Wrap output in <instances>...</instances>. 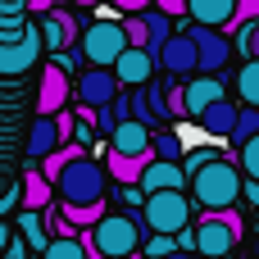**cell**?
Returning a JSON list of instances; mask_svg holds the SVG:
<instances>
[{
  "label": "cell",
  "mask_w": 259,
  "mask_h": 259,
  "mask_svg": "<svg viewBox=\"0 0 259 259\" xmlns=\"http://www.w3.org/2000/svg\"><path fill=\"white\" fill-rule=\"evenodd\" d=\"M64 100H68V73L59 64H50L36 87V114H55V109H64Z\"/></svg>",
  "instance_id": "12"
},
{
  "label": "cell",
  "mask_w": 259,
  "mask_h": 259,
  "mask_svg": "<svg viewBox=\"0 0 259 259\" xmlns=\"http://www.w3.org/2000/svg\"><path fill=\"white\" fill-rule=\"evenodd\" d=\"M5 241H9V228H5V223H0V250H5Z\"/></svg>",
  "instance_id": "44"
},
{
  "label": "cell",
  "mask_w": 259,
  "mask_h": 259,
  "mask_svg": "<svg viewBox=\"0 0 259 259\" xmlns=\"http://www.w3.org/2000/svg\"><path fill=\"white\" fill-rule=\"evenodd\" d=\"M46 259H87V250H82V237L77 232H68V237H55V241H46V250H41Z\"/></svg>",
  "instance_id": "24"
},
{
  "label": "cell",
  "mask_w": 259,
  "mask_h": 259,
  "mask_svg": "<svg viewBox=\"0 0 259 259\" xmlns=\"http://www.w3.org/2000/svg\"><path fill=\"white\" fill-rule=\"evenodd\" d=\"M150 155H155V159H182V141H178V132H159V127H155Z\"/></svg>",
  "instance_id": "28"
},
{
  "label": "cell",
  "mask_w": 259,
  "mask_h": 259,
  "mask_svg": "<svg viewBox=\"0 0 259 259\" xmlns=\"http://www.w3.org/2000/svg\"><path fill=\"white\" fill-rule=\"evenodd\" d=\"M155 5H159L164 14H173V18H178V14H187V0H155Z\"/></svg>",
  "instance_id": "41"
},
{
  "label": "cell",
  "mask_w": 259,
  "mask_h": 259,
  "mask_svg": "<svg viewBox=\"0 0 259 259\" xmlns=\"http://www.w3.org/2000/svg\"><path fill=\"white\" fill-rule=\"evenodd\" d=\"M146 100H150V114H155V118H168V100H164V87H159V82H155V87L146 82Z\"/></svg>",
  "instance_id": "35"
},
{
  "label": "cell",
  "mask_w": 259,
  "mask_h": 259,
  "mask_svg": "<svg viewBox=\"0 0 259 259\" xmlns=\"http://www.w3.org/2000/svg\"><path fill=\"white\" fill-rule=\"evenodd\" d=\"M73 141H77V146H91V141H96V127H91L87 118H77V127H73Z\"/></svg>",
  "instance_id": "38"
},
{
  "label": "cell",
  "mask_w": 259,
  "mask_h": 259,
  "mask_svg": "<svg viewBox=\"0 0 259 259\" xmlns=\"http://www.w3.org/2000/svg\"><path fill=\"white\" fill-rule=\"evenodd\" d=\"M150 0H109V9H123V14H132V9H146Z\"/></svg>",
  "instance_id": "42"
},
{
  "label": "cell",
  "mask_w": 259,
  "mask_h": 259,
  "mask_svg": "<svg viewBox=\"0 0 259 259\" xmlns=\"http://www.w3.org/2000/svg\"><path fill=\"white\" fill-rule=\"evenodd\" d=\"M241 196H246V200L259 209V178H241Z\"/></svg>",
  "instance_id": "40"
},
{
  "label": "cell",
  "mask_w": 259,
  "mask_h": 259,
  "mask_svg": "<svg viewBox=\"0 0 259 259\" xmlns=\"http://www.w3.org/2000/svg\"><path fill=\"white\" fill-rule=\"evenodd\" d=\"M50 118H55V132H59V141H73V127H77V118H73V114H64V109H55Z\"/></svg>",
  "instance_id": "36"
},
{
  "label": "cell",
  "mask_w": 259,
  "mask_h": 259,
  "mask_svg": "<svg viewBox=\"0 0 259 259\" xmlns=\"http://www.w3.org/2000/svg\"><path fill=\"white\" fill-rule=\"evenodd\" d=\"M196 123H200L209 137H228V132H232V123H237V105H232L228 96H219L214 105H205V109H200V118H196Z\"/></svg>",
  "instance_id": "18"
},
{
  "label": "cell",
  "mask_w": 259,
  "mask_h": 259,
  "mask_svg": "<svg viewBox=\"0 0 259 259\" xmlns=\"http://www.w3.org/2000/svg\"><path fill=\"white\" fill-rule=\"evenodd\" d=\"M118 96V77H114V68H105V64H91L87 68V77H82V105H109Z\"/></svg>",
  "instance_id": "13"
},
{
  "label": "cell",
  "mask_w": 259,
  "mask_h": 259,
  "mask_svg": "<svg viewBox=\"0 0 259 259\" xmlns=\"http://www.w3.org/2000/svg\"><path fill=\"white\" fill-rule=\"evenodd\" d=\"M191 41H196V73H219V68L232 59V36H228L223 27L196 23V27H191Z\"/></svg>",
  "instance_id": "7"
},
{
  "label": "cell",
  "mask_w": 259,
  "mask_h": 259,
  "mask_svg": "<svg viewBox=\"0 0 259 259\" xmlns=\"http://www.w3.org/2000/svg\"><path fill=\"white\" fill-rule=\"evenodd\" d=\"M36 32H41V46H50V50H64V46L77 41V23H73V14H68V9H55V5L41 14V27H36Z\"/></svg>",
  "instance_id": "11"
},
{
  "label": "cell",
  "mask_w": 259,
  "mask_h": 259,
  "mask_svg": "<svg viewBox=\"0 0 259 259\" xmlns=\"http://www.w3.org/2000/svg\"><path fill=\"white\" fill-rule=\"evenodd\" d=\"M164 100H168V118H187V96H182V82L178 77L164 87Z\"/></svg>",
  "instance_id": "31"
},
{
  "label": "cell",
  "mask_w": 259,
  "mask_h": 259,
  "mask_svg": "<svg viewBox=\"0 0 259 259\" xmlns=\"http://www.w3.org/2000/svg\"><path fill=\"white\" fill-rule=\"evenodd\" d=\"M109 68H114L118 87H141V82H150V77H155V55H150L146 46H123V50H118V59H114Z\"/></svg>",
  "instance_id": "8"
},
{
  "label": "cell",
  "mask_w": 259,
  "mask_h": 259,
  "mask_svg": "<svg viewBox=\"0 0 259 259\" xmlns=\"http://www.w3.org/2000/svg\"><path fill=\"white\" fill-rule=\"evenodd\" d=\"M232 5H237V0H187V14H191L196 23L228 27V18H232Z\"/></svg>",
  "instance_id": "20"
},
{
  "label": "cell",
  "mask_w": 259,
  "mask_h": 259,
  "mask_svg": "<svg viewBox=\"0 0 259 259\" xmlns=\"http://www.w3.org/2000/svg\"><path fill=\"white\" fill-rule=\"evenodd\" d=\"M91 246H96V255H105V259L132 255L141 246V223L132 214H100L96 232H91Z\"/></svg>",
  "instance_id": "4"
},
{
  "label": "cell",
  "mask_w": 259,
  "mask_h": 259,
  "mask_svg": "<svg viewBox=\"0 0 259 259\" xmlns=\"http://www.w3.org/2000/svg\"><path fill=\"white\" fill-rule=\"evenodd\" d=\"M250 18H259V0H237V5H232V18H228V32H237V27L250 23Z\"/></svg>",
  "instance_id": "32"
},
{
  "label": "cell",
  "mask_w": 259,
  "mask_h": 259,
  "mask_svg": "<svg viewBox=\"0 0 259 259\" xmlns=\"http://www.w3.org/2000/svg\"><path fill=\"white\" fill-rule=\"evenodd\" d=\"M41 55V32L32 23H18L14 14H0V73H23Z\"/></svg>",
  "instance_id": "3"
},
{
  "label": "cell",
  "mask_w": 259,
  "mask_h": 259,
  "mask_svg": "<svg viewBox=\"0 0 259 259\" xmlns=\"http://www.w3.org/2000/svg\"><path fill=\"white\" fill-rule=\"evenodd\" d=\"M237 96H241L246 105H259V55H250L246 68L237 73Z\"/></svg>",
  "instance_id": "23"
},
{
  "label": "cell",
  "mask_w": 259,
  "mask_h": 259,
  "mask_svg": "<svg viewBox=\"0 0 259 259\" xmlns=\"http://www.w3.org/2000/svg\"><path fill=\"white\" fill-rule=\"evenodd\" d=\"M18 228H23V241H27V250H46V219H41V209H23L18 214Z\"/></svg>",
  "instance_id": "22"
},
{
  "label": "cell",
  "mask_w": 259,
  "mask_h": 259,
  "mask_svg": "<svg viewBox=\"0 0 259 259\" xmlns=\"http://www.w3.org/2000/svg\"><path fill=\"white\" fill-rule=\"evenodd\" d=\"M105 214V200H91V205H64V219L73 223V228H96V219Z\"/></svg>",
  "instance_id": "27"
},
{
  "label": "cell",
  "mask_w": 259,
  "mask_h": 259,
  "mask_svg": "<svg viewBox=\"0 0 259 259\" xmlns=\"http://www.w3.org/2000/svg\"><path fill=\"white\" fill-rule=\"evenodd\" d=\"M214 155H219V150H209V146H205V150H191V155H187V164H182V168H187V178H191V173H196L200 164H209Z\"/></svg>",
  "instance_id": "37"
},
{
  "label": "cell",
  "mask_w": 259,
  "mask_h": 259,
  "mask_svg": "<svg viewBox=\"0 0 259 259\" xmlns=\"http://www.w3.org/2000/svg\"><path fill=\"white\" fill-rule=\"evenodd\" d=\"M141 18H146V50L155 55V64H159V46L173 36V14H164L159 5H146L141 9Z\"/></svg>",
  "instance_id": "17"
},
{
  "label": "cell",
  "mask_w": 259,
  "mask_h": 259,
  "mask_svg": "<svg viewBox=\"0 0 259 259\" xmlns=\"http://www.w3.org/2000/svg\"><path fill=\"white\" fill-rule=\"evenodd\" d=\"M105 187H109L105 164H96V159H87V155H73V159L55 173V196H59V205H91V200H105Z\"/></svg>",
  "instance_id": "1"
},
{
  "label": "cell",
  "mask_w": 259,
  "mask_h": 259,
  "mask_svg": "<svg viewBox=\"0 0 259 259\" xmlns=\"http://www.w3.org/2000/svg\"><path fill=\"white\" fill-rule=\"evenodd\" d=\"M159 64H164L168 77H191L196 73V41H191V32H173L159 46Z\"/></svg>",
  "instance_id": "9"
},
{
  "label": "cell",
  "mask_w": 259,
  "mask_h": 259,
  "mask_svg": "<svg viewBox=\"0 0 259 259\" xmlns=\"http://www.w3.org/2000/svg\"><path fill=\"white\" fill-rule=\"evenodd\" d=\"M73 5H100V0H73Z\"/></svg>",
  "instance_id": "45"
},
{
  "label": "cell",
  "mask_w": 259,
  "mask_h": 259,
  "mask_svg": "<svg viewBox=\"0 0 259 259\" xmlns=\"http://www.w3.org/2000/svg\"><path fill=\"white\" fill-rule=\"evenodd\" d=\"M237 155H241L246 178H259V132H255V137H246V141L237 146Z\"/></svg>",
  "instance_id": "29"
},
{
  "label": "cell",
  "mask_w": 259,
  "mask_h": 259,
  "mask_svg": "<svg viewBox=\"0 0 259 259\" xmlns=\"http://www.w3.org/2000/svg\"><path fill=\"white\" fill-rule=\"evenodd\" d=\"M137 187L150 196V191H173V187H187V168L182 159H150L137 178Z\"/></svg>",
  "instance_id": "10"
},
{
  "label": "cell",
  "mask_w": 259,
  "mask_h": 259,
  "mask_svg": "<svg viewBox=\"0 0 259 259\" xmlns=\"http://www.w3.org/2000/svg\"><path fill=\"white\" fill-rule=\"evenodd\" d=\"M182 96H187V118H200V109L214 105L219 96H228V87H223V77L200 73V77H191V82L182 87Z\"/></svg>",
  "instance_id": "14"
},
{
  "label": "cell",
  "mask_w": 259,
  "mask_h": 259,
  "mask_svg": "<svg viewBox=\"0 0 259 259\" xmlns=\"http://www.w3.org/2000/svg\"><path fill=\"white\" fill-rule=\"evenodd\" d=\"M123 36H127V46H146V18H141V9L123 14Z\"/></svg>",
  "instance_id": "30"
},
{
  "label": "cell",
  "mask_w": 259,
  "mask_h": 259,
  "mask_svg": "<svg viewBox=\"0 0 259 259\" xmlns=\"http://www.w3.org/2000/svg\"><path fill=\"white\" fill-rule=\"evenodd\" d=\"M259 132V105H246V109H237V123H232V146H241L246 137H255Z\"/></svg>",
  "instance_id": "25"
},
{
  "label": "cell",
  "mask_w": 259,
  "mask_h": 259,
  "mask_svg": "<svg viewBox=\"0 0 259 259\" xmlns=\"http://www.w3.org/2000/svg\"><path fill=\"white\" fill-rule=\"evenodd\" d=\"M237 32H241V41H237V46H246V55H259V18L241 23Z\"/></svg>",
  "instance_id": "34"
},
{
  "label": "cell",
  "mask_w": 259,
  "mask_h": 259,
  "mask_svg": "<svg viewBox=\"0 0 259 259\" xmlns=\"http://www.w3.org/2000/svg\"><path fill=\"white\" fill-rule=\"evenodd\" d=\"M255 255H259V232H255Z\"/></svg>",
  "instance_id": "46"
},
{
  "label": "cell",
  "mask_w": 259,
  "mask_h": 259,
  "mask_svg": "<svg viewBox=\"0 0 259 259\" xmlns=\"http://www.w3.org/2000/svg\"><path fill=\"white\" fill-rule=\"evenodd\" d=\"M50 5H55V0H27V9H32V14H46Z\"/></svg>",
  "instance_id": "43"
},
{
  "label": "cell",
  "mask_w": 259,
  "mask_h": 259,
  "mask_svg": "<svg viewBox=\"0 0 259 259\" xmlns=\"http://www.w3.org/2000/svg\"><path fill=\"white\" fill-rule=\"evenodd\" d=\"M55 146H59L55 118H50V114H41V118L32 123V132H27V155H32V159H41V155H50Z\"/></svg>",
  "instance_id": "21"
},
{
  "label": "cell",
  "mask_w": 259,
  "mask_h": 259,
  "mask_svg": "<svg viewBox=\"0 0 259 259\" xmlns=\"http://www.w3.org/2000/svg\"><path fill=\"white\" fill-rule=\"evenodd\" d=\"M0 255H9V259H23V255H27V241H23V237H9Z\"/></svg>",
  "instance_id": "39"
},
{
  "label": "cell",
  "mask_w": 259,
  "mask_h": 259,
  "mask_svg": "<svg viewBox=\"0 0 259 259\" xmlns=\"http://www.w3.org/2000/svg\"><path fill=\"white\" fill-rule=\"evenodd\" d=\"M187 182H191L200 209H228V205L241 200V173H237V164H228L223 155H214L209 164H200Z\"/></svg>",
  "instance_id": "2"
},
{
  "label": "cell",
  "mask_w": 259,
  "mask_h": 259,
  "mask_svg": "<svg viewBox=\"0 0 259 259\" xmlns=\"http://www.w3.org/2000/svg\"><path fill=\"white\" fill-rule=\"evenodd\" d=\"M127 114H132V118H141L150 132L159 127V118L150 114V100H146V82H141V87H132V96H127Z\"/></svg>",
  "instance_id": "26"
},
{
  "label": "cell",
  "mask_w": 259,
  "mask_h": 259,
  "mask_svg": "<svg viewBox=\"0 0 259 259\" xmlns=\"http://www.w3.org/2000/svg\"><path fill=\"white\" fill-rule=\"evenodd\" d=\"M173 246H178V237H173V232H155V237L146 241V255H150V259H159V255H173Z\"/></svg>",
  "instance_id": "33"
},
{
  "label": "cell",
  "mask_w": 259,
  "mask_h": 259,
  "mask_svg": "<svg viewBox=\"0 0 259 259\" xmlns=\"http://www.w3.org/2000/svg\"><path fill=\"white\" fill-rule=\"evenodd\" d=\"M109 141H114V150H123V155H141V150H150V127H146L141 118L123 114V118L114 123V132H109Z\"/></svg>",
  "instance_id": "15"
},
{
  "label": "cell",
  "mask_w": 259,
  "mask_h": 259,
  "mask_svg": "<svg viewBox=\"0 0 259 259\" xmlns=\"http://www.w3.org/2000/svg\"><path fill=\"white\" fill-rule=\"evenodd\" d=\"M50 196H55V182L36 168V173H27L23 178V187H18V205L23 209H46L50 205Z\"/></svg>",
  "instance_id": "19"
},
{
  "label": "cell",
  "mask_w": 259,
  "mask_h": 259,
  "mask_svg": "<svg viewBox=\"0 0 259 259\" xmlns=\"http://www.w3.org/2000/svg\"><path fill=\"white\" fill-rule=\"evenodd\" d=\"M150 159H155L150 150H141V155H123V150H109V159H105V173H109V178H118L123 187H137V178H141V168H146Z\"/></svg>",
  "instance_id": "16"
},
{
  "label": "cell",
  "mask_w": 259,
  "mask_h": 259,
  "mask_svg": "<svg viewBox=\"0 0 259 259\" xmlns=\"http://www.w3.org/2000/svg\"><path fill=\"white\" fill-rule=\"evenodd\" d=\"M127 46V36H123V23H114V18H100V23H91L87 27V36H82V59L87 64H114L118 59V50Z\"/></svg>",
  "instance_id": "6"
},
{
  "label": "cell",
  "mask_w": 259,
  "mask_h": 259,
  "mask_svg": "<svg viewBox=\"0 0 259 259\" xmlns=\"http://www.w3.org/2000/svg\"><path fill=\"white\" fill-rule=\"evenodd\" d=\"M141 219H146L150 232H178V228L191 223V200H187L182 187H173V191H150Z\"/></svg>",
  "instance_id": "5"
}]
</instances>
